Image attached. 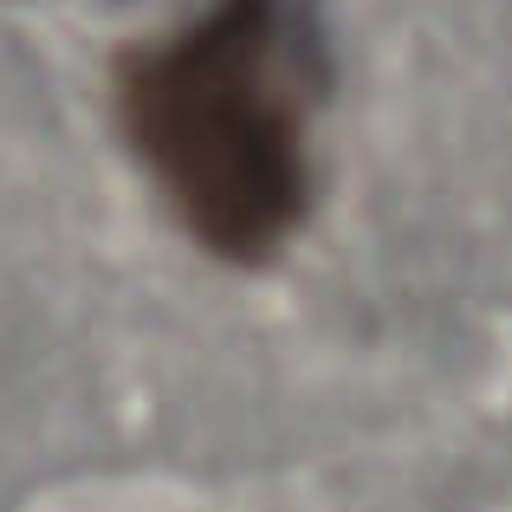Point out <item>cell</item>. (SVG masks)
Listing matches in <instances>:
<instances>
[{
	"label": "cell",
	"mask_w": 512,
	"mask_h": 512,
	"mask_svg": "<svg viewBox=\"0 0 512 512\" xmlns=\"http://www.w3.org/2000/svg\"><path fill=\"white\" fill-rule=\"evenodd\" d=\"M117 124L201 253L266 266L312 214V46L286 0H208L130 52Z\"/></svg>",
	"instance_id": "6da1fadb"
}]
</instances>
